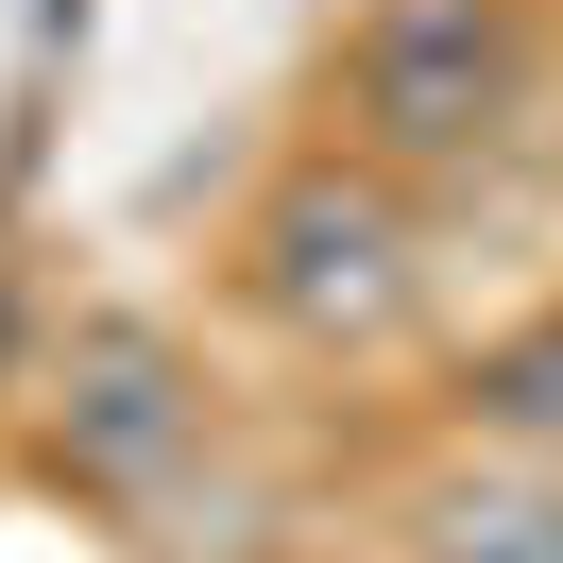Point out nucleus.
<instances>
[{
  "mask_svg": "<svg viewBox=\"0 0 563 563\" xmlns=\"http://www.w3.org/2000/svg\"><path fill=\"white\" fill-rule=\"evenodd\" d=\"M35 461H52V495H86L103 529L172 512L188 461H206V358H188V324L86 308L69 342L35 358Z\"/></svg>",
  "mask_w": 563,
  "mask_h": 563,
  "instance_id": "7ed1b4c3",
  "label": "nucleus"
},
{
  "mask_svg": "<svg viewBox=\"0 0 563 563\" xmlns=\"http://www.w3.org/2000/svg\"><path fill=\"white\" fill-rule=\"evenodd\" d=\"M240 308L308 358H376L427 324V188L376 172L358 137H308L240 206Z\"/></svg>",
  "mask_w": 563,
  "mask_h": 563,
  "instance_id": "f03ea898",
  "label": "nucleus"
},
{
  "mask_svg": "<svg viewBox=\"0 0 563 563\" xmlns=\"http://www.w3.org/2000/svg\"><path fill=\"white\" fill-rule=\"evenodd\" d=\"M393 529H410V563H563V478L512 461V444H461V461L410 478Z\"/></svg>",
  "mask_w": 563,
  "mask_h": 563,
  "instance_id": "20e7f679",
  "label": "nucleus"
},
{
  "mask_svg": "<svg viewBox=\"0 0 563 563\" xmlns=\"http://www.w3.org/2000/svg\"><path fill=\"white\" fill-rule=\"evenodd\" d=\"M342 137L410 188H478L529 154L547 120V35H529V0H358L342 18Z\"/></svg>",
  "mask_w": 563,
  "mask_h": 563,
  "instance_id": "f257e3e1",
  "label": "nucleus"
}]
</instances>
